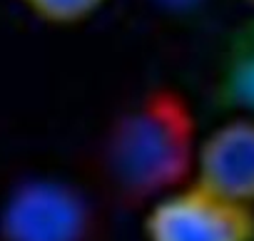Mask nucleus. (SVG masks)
<instances>
[{
	"label": "nucleus",
	"instance_id": "nucleus-7",
	"mask_svg": "<svg viewBox=\"0 0 254 241\" xmlns=\"http://www.w3.org/2000/svg\"><path fill=\"white\" fill-rule=\"evenodd\" d=\"M162 5H170V8H190L194 3H199V0H160Z\"/></svg>",
	"mask_w": 254,
	"mask_h": 241
},
{
	"label": "nucleus",
	"instance_id": "nucleus-2",
	"mask_svg": "<svg viewBox=\"0 0 254 241\" xmlns=\"http://www.w3.org/2000/svg\"><path fill=\"white\" fill-rule=\"evenodd\" d=\"M142 231L145 241H254V206L192 179L150 201Z\"/></svg>",
	"mask_w": 254,
	"mask_h": 241
},
{
	"label": "nucleus",
	"instance_id": "nucleus-8",
	"mask_svg": "<svg viewBox=\"0 0 254 241\" xmlns=\"http://www.w3.org/2000/svg\"><path fill=\"white\" fill-rule=\"evenodd\" d=\"M247 3H252V5H254V0H247Z\"/></svg>",
	"mask_w": 254,
	"mask_h": 241
},
{
	"label": "nucleus",
	"instance_id": "nucleus-5",
	"mask_svg": "<svg viewBox=\"0 0 254 241\" xmlns=\"http://www.w3.org/2000/svg\"><path fill=\"white\" fill-rule=\"evenodd\" d=\"M222 95L242 114H254V20H249L229 43L222 75Z\"/></svg>",
	"mask_w": 254,
	"mask_h": 241
},
{
	"label": "nucleus",
	"instance_id": "nucleus-3",
	"mask_svg": "<svg viewBox=\"0 0 254 241\" xmlns=\"http://www.w3.org/2000/svg\"><path fill=\"white\" fill-rule=\"evenodd\" d=\"M90 206L85 196L55 179L20 184L0 211L3 241H87Z\"/></svg>",
	"mask_w": 254,
	"mask_h": 241
},
{
	"label": "nucleus",
	"instance_id": "nucleus-1",
	"mask_svg": "<svg viewBox=\"0 0 254 241\" xmlns=\"http://www.w3.org/2000/svg\"><path fill=\"white\" fill-rule=\"evenodd\" d=\"M197 145L187 99L175 90H155L112 127L105 145L107 179L127 201H155L190 182Z\"/></svg>",
	"mask_w": 254,
	"mask_h": 241
},
{
	"label": "nucleus",
	"instance_id": "nucleus-4",
	"mask_svg": "<svg viewBox=\"0 0 254 241\" xmlns=\"http://www.w3.org/2000/svg\"><path fill=\"white\" fill-rule=\"evenodd\" d=\"M192 177L219 196L254 206V114L239 112L199 140Z\"/></svg>",
	"mask_w": 254,
	"mask_h": 241
},
{
	"label": "nucleus",
	"instance_id": "nucleus-6",
	"mask_svg": "<svg viewBox=\"0 0 254 241\" xmlns=\"http://www.w3.org/2000/svg\"><path fill=\"white\" fill-rule=\"evenodd\" d=\"M105 0H23V5L33 10L38 18L55 25H72L87 20L100 10Z\"/></svg>",
	"mask_w": 254,
	"mask_h": 241
}]
</instances>
